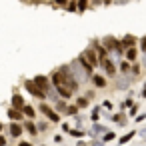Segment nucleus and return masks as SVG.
I'll return each mask as SVG.
<instances>
[{
  "instance_id": "obj_15",
  "label": "nucleus",
  "mask_w": 146,
  "mask_h": 146,
  "mask_svg": "<svg viewBox=\"0 0 146 146\" xmlns=\"http://www.w3.org/2000/svg\"><path fill=\"white\" fill-rule=\"evenodd\" d=\"M130 68H132V62H130V60L124 58V60L118 62V70H120L122 74H130Z\"/></svg>"
},
{
  "instance_id": "obj_17",
  "label": "nucleus",
  "mask_w": 146,
  "mask_h": 146,
  "mask_svg": "<svg viewBox=\"0 0 146 146\" xmlns=\"http://www.w3.org/2000/svg\"><path fill=\"white\" fill-rule=\"evenodd\" d=\"M54 108H56V112L64 114V112H66V108H68V104H66V100H64V98H60V100H56V102H54Z\"/></svg>"
},
{
  "instance_id": "obj_3",
  "label": "nucleus",
  "mask_w": 146,
  "mask_h": 146,
  "mask_svg": "<svg viewBox=\"0 0 146 146\" xmlns=\"http://www.w3.org/2000/svg\"><path fill=\"white\" fill-rule=\"evenodd\" d=\"M38 112H42L44 114V118H48L50 122H60V112H56V108H52V106H48L44 100L40 102V106H38Z\"/></svg>"
},
{
  "instance_id": "obj_31",
  "label": "nucleus",
  "mask_w": 146,
  "mask_h": 146,
  "mask_svg": "<svg viewBox=\"0 0 146 146\" xmlns=\"http://www.w3.org/2000/svg\"><path fill=\"white\" fill-rule=\"evenodd\" d=\"M128 114L136 118V114H138V104H132V106H130V112H128Z\"/></svg>"
},
{
  "instance_id": "obj_46",
  "label": "nucleus",
  "mask_w": 146,
  "mask_h": 146,
  "mask_svg": "<svg viewBox=\"0 0 146 146\" xmlns=\"http://www.w3.org/2000/svg\"><path fill=\"white\" fill-rule=\"evenodd\" d=\"M40 146H46V144H40Z\"/></svg>"
},
{
  "instance_id": "obj_12",
  "label": "nucleus",
  "mask_w": 146,
  "mask_h": 146,
  "mask_svg": "<svg viewBox=\"0 0 146 146\" xmlns=\"http://www.w3.org/2000/svg\"><path fill=\"white\" fill-rule=\"evenodd\" d=\"M106 130H108V128H106V126H104V124H98V122H94V124H92V128H90V132H88V134H90V136H102V134H104V132H106Z\"/></svg>"
},
{
  "instance_id": "obj_45",
  "label": "nucleus",
  "mask_w": 146,
  "mask_h": 146,
  "mask_svg": "<svg viewBox=\"0 0 146 146\" xmlns=\"http://www.w3.org/2000/svg\"><path fill=\"white\" fill-rule=\"evenodd\" d=\"M142 142H146V136H142Z\"/></svg>"
},
{
  "instance_id": "obj_36",
  "label": "nucleus",
  "mask_w": 146,
  "mask_h": 146,
  "mask_svg": "<svg viewBox=\"0 0 146 146\" xmlns=\"http://www.w3.org/2000/svg\"><path fill=\"white\" fill-rule=\"evenodd\" d=\"M142 68H144V70H146V52H144V54H142Z\"/></svg>"
},
{
  "instance_id": "obj_25",
  "label": "nucleus",
  "mask_w": 146,
  "mask_h": 146,
  "mask_svg": "<svg viewBox=\"0 0 146 146\" xmlns=\"http://www.w3.org/2000/svg\"><path fill=\"white\" fill-rule=\"evenodd\" d=\"M66 10L68 12H78V2L76 0H70V2L66 4Z\"/></svg>"
},
{
  "instance_id": "obj_39",
  "label": "nucleus",
  "mask_w": 146,
  "mask_h": 146,
  "mask_svg": "<svg viewBox=\"0 0 146 146\" xmlns=\"http://www.w3.org/2000/svg\"><path fill=\"white\" fill-rule=\"evenodd\" d=\"M140 96H142V98H146V84L142 86V92H140Z\"/></svg>"
},
{
  "instance_id": "obj_14",
  "label": "nucleus",
  "mask_w": 146,
  "mask_h": 146,
  "mask_svg": "<svg viewBox=\"0 0 146 146\" xmlns=\"http://www.w3.org/2000/svg\"><path fill=\"white\" fill-rule=\"evenodd\" d=\"M120 42H122V46H124V48H130V46H136V44H138V40H136L132 34H126Z\"/></svg>"
},
{
  "instance_id": "obj_6",
  "label": "nucleus",
  "mask_w": 146,
  "mask_h": 146,
  "mask_svg": "<svg viewBox=\"0 0 146 146\" xmlns=\"http://www.w3.org/2000/svg\"><path fill=\"white\" fill-rule=\"evenodd\" d=\"M32 80H34V82H36V84H38V86H40L44 92H46V90L52 86V82H50V76H44V74H36Z\"/></svg>"
},
{
  "instance_id": "obj_1",
  "label": "nucleus",
  "mask_w": 146,
  "mask_h": 146,
  "mask_svg": "<svg viewBox=\"0 0 146 146\" xmlns=\"http://www.w3.org/2000/svg\"><path fill=\"white\" fill-rule=\"evenodd\" d=\"M70 68H72V74L76 76V80H78L80 84H84V82H88V80L92 78V74H90L80 62H78V58H76L74 62H70Z\"/></svg>"
},
{
  "instance_id": "obj_13",
  "label": "nucleus",
  "mask_w": 146,
  "mask_h": 146,
  "mask_svg": "<svg viewBox=\"0 0 146 146\" xmlns=\"http://www.w3.org/2000/svg\"><path fill=\"white\" fill-rule=\"evenodd\" d=\"M124 58L130 60V62H136V58H138V46H130V48H126Z\"/></svg>"
},
{
  "instance_id": "obj_18",
  "label": "nucleus",
  "mask_w": 146,
  "mask_h": 146,
  "mask_svg": "<svg viewBox=\"0 0 146 146\" xmlns=\"http://www.w3.org/2000/svg\"><path fill=\"white\" fill-rule=\"evenodd\" d=\"M22 112H24V116H26V118H30V120H32V118L36 116V110H34V108H32L30 104H24V108H22Z\"/></svg>"
},
{
  "instance_id": "obj_42",
  "label": "nucleus",
  "mask_w": 146,
  "mask_h": 146,
  "mask_svg": "<svg viewBox=\"0 0 146 146\" xmlns=\"http://www.w3.org/2000/svg\"><path fill=\"white\" fill-rule=\"evenodd\" d=\"M140 136H146V126H144V128H140Z\"/></svg>"
},
{
  "instance_id": "obj_8",
  "label": "nucleus",
  "mask_w": 146,
  "mask_h": 146,
  "mask_svg": "<svg viewBox=\"0 0 146 146\" xmlns=\"http://www.w3.org/2000/svg\"><path fill=\"white\" fill-rule=\"evenodd\" d=\"M8 130H10V136L12 138H20L22 136V132H24V126L20 124V122H10V126H8Z\"/></svg>"
},
{
  "instance_id": "obj_27",
  "label": "nucleus",
  "mask_w": 146,
  "mask_h": 146,
  "mask_svg": "<svg viewBox=\"0 0 146 146\" xmlns=\"http://www.w3.org/2000/svg\"><path fill=\"white\" fill-rule=\"evenodd\" d=\"M132 104H134V102H132V98H130V96H128V98H126V100H124V102H122V104H120V110H122V112H124V110H126V108H130V106H132Z\"/></svg>"
},
{
  "instance_id": "obj_5",
  "label": "nucleus",
  "mask_w": 146,
  "mask_h": 146,
  "mask_svg": "<svg viewBox=\"0 0 146 146\" xmlns=\"http://www.w3.org/2000/svg\"><path fill=\"white\" fill-rule=\"evenodd\" d=\"M100 66L104 68L106 76H110V78H114V76H116V72H118V68H116V64H114V60H112L110 56L102 58V60H100Z\"/></svg>"
},
{
  "instance_id": "obj_30",
  "label": "nucleus",
  "mask_w": 146,
  "mask_h": 146,
  "mask_svg": "<svg viewBox=\"0 0 146 146\" xmlns=\"http://www.w3.org/2000/svg\"><path fill=\"white\" fill-rule=\"evenodd\" d=\"M52 2H54L56 6H60V8H66V4L70 2V0H52Z\"/></svg>"
},
{
  "instance_id": "obj_19",
  "label": "nucleus",
  "mask_w": 146,
  "mask_h": 146,
  "mask_svg": "<svg viewBox=\"0 0 146 146\" xmlns=\"http://www.w3.org/2000/svg\"><path fill=\"white\" fill-rule=\"evenodd\" d=\"M134 134H136V132H134V130H130L128 134H124V136H120V138H118V144H122V146H124V144H128V142H130V140L134 138Z\"/></svg>"
},
{
  "instance_id": "obj_34",
  "label": "nucleus",
  "mask_w": 146,
  "mask_h": 146,
  "mask_svg": "<svg viewBox=\"0 0 146 146\" xmlns=\"http://www.w3.org/2000/svg\"><path fill=\"white\" fill-rule=\"evenodd\" d=\"M146 120V112L144 114H136V122H144Z\"/></svg>"
},
{
  "instance_id": "obj_2",
  "label": "nucleus",
  "mask_w": 146,
  "mask_h": 146,
  "mask_svg": "<svg viewBox=\"0 0 146 146\" xmlns=\"http://www.w3.org/2000/svg\"><path fill=\"white\" fill-rule=\"evenodd\" d=\"M24 88H26V92L30 94V96H34V98H38V100H46L48 96H46V92L34 82V80H24Z\"/></svg>"
},
{
  "instance_id": "obj_47",
  "label": "nucleus",
  "mask_w": 146,
  "mask_h": 146,
  "mask_svg": "<svg viewBox=\"0 0 146 146\" xmlns=\"http://www.w3.org/2000/svg\"><path fill=\"white\" fill-rule=\"evenodd\" d=\"M116 146H122V144H116Z\"/></svg>"
},
{
  "instance_id": "obj_26",
  "label": "nucleus",
  "mask_w": 146,
  "mask_h": 146,
  "mask_svg": "<svg viewBox=\"0 0 146 146\" xmlns=\"http://www.w3.org/2000/svg\"><path fill=\"white\" fill-rule=\"evenodd\" d=\"M48 128H50V120H48V118L42 120V122H38V130H40V132H46Z\"/></svg>"
},
{
  "instance_id": "obj_16",
  "label": "nucleus",
  "mask_w": 146,
  "mask_h": 146,
  "mask_svg": "<svg viewBox=\"0 0 146 146\" xmlns=\"http://www.w3.org/2000/svg\"><path fill=\"white\" fill-rule=\"evenodd\" d=\"M24 104H26V102H24V98H22L20 94H14V96H12V106H14V108H20V110H22Z\"/></svg>"
},
{
  "instance_id": "obj_24",
  "label": "nucleus",
  "mask_w": 146,
  "mask_h": 146,
  "mask_svg": "<svg viewBox=\"0 0 146 146\" xmlns=\"http://www.w3.org/2000/svg\"><path fill=\"white\" fill-rule=\"evenodd\" d=\"M88 102H90V98H86V96H80V98H76V104H78V108H86V106H88Z\"/></svg>"
},
{
  "instance_id": "obj_49",
  "label": "nucleus",
  "mask_w": 146,
  "mask_h": 146,
  "mask_svg": "<svg viewBox=\"0 0 146 146\" xmlns=\"http://www.w3.org/2000/svg\"><path fill=\"white\" fill-rule=\"evenodd\" d=\"M6 146H8V144H6Z\"/></svg>"
},
{
  "instance_id": "obj_41",
  "label": "nucleus",
  "mask_w": 146,
  "mask_h": 146,
  "mask_svg": "<svg viewBox=\"0 0 146 146\" xmlns=\"http://www.w3.org/2000/svg\"><path fill=\"white\" fill-rule=\"evenodd\" d=\"M16 146H32V144H30V142H18Z\"/></svg>"
},
{
  "instance_id": "obj_33",
  "label": "nucleus",
  "mask_w": 146,
  "mask_h": 146,
  "mask_svg": "<svg viewBox=\"0 0 146 146\" xmlns=\"http://www.w3.org/2000/svg\"><path fill=\"white\" fill-rule=\"evenodd\" d=\"M90 146H104V140H98V138H94V140L90 142Z\"/></svg>"
},
{
  "instance_id": "obj_21",
  "label": "nucleus",
  "mask_w": 146,
  "mask_h": 146,
  "mask_svg": "<svg viewBox=\"0 0 146 146\" xmlns=\"http://www.w3.org/2000/svg\"><path fill=\"white\" fill-rule=\"evenodd\" d=\"M140 72H142V66H140V64H136V62H132V68H130V76L134 78V76H138Z\"/></svg>"
},
{
  "instance_id": "obj_4",
  "label": "nucleus",
  "mask_w": 146,
  "mask_h": 146,
  "mask_svg": "<svg viewBox=\"0 0 146 146\" xmlns=\"http://www.w3.org/2000/svg\"><path fill=\"white\" fill-rule=\"evenodd\" d=\"M78 56H82V58H84L90 66H94V68H96V66H100V58H98V54H96V50H94L92 46H90V48H84Z\"/></svg>"
},
{
  "instance_id": "obj_10",
  "label": "nucleus",
  "mask_w": 146,
  "mask_h": 146,
  "mask_svg": "<svg viewBox=\"0 0 146 146\" xmlns=\"http://www.w3.org/2000/svg\"><path fill=\"white\" fill-rule=\"evenodd\" d=\"M92 84H94V88H106V76H102V74H92Z\"/></svg>"
},
{
  "instance_id": "obj_11",
  "label": "nucleus",
  "mask_w": 146,
  "mask_h": 146,
  "mask_svg": "<svg viewBox=\"0 0 146 146\" xmlns=\"http://www.w3.org/2000/svg\"><path fill=\"white\" fill-rule=\"evenodd\" d=\"M130 82H132V76H130V74H122V78L116 82V88H118V90H126V88L130 86Z\"/></svg>"
},
{
  "instance_id": "obj_44",
  "label": "nucleus",
  "mask_w": 146,
  "mask_h": 146,
  "mask_svg": "<svg viewBox=\"0 0 146 146\" xmlns=\"http://www.w3.org/2000/svg\"><path fill=\"white\" fill-rule=\"evenodd\" d=\"M2 128H4V124H2V122H0V132H2Z\"/></svg>"
},
{
  "instance_id": "obj_37",
  "label": "nucleus",
  "mask_w": 146,
  "mask_h": 146,
  "mask_svg": "<svg viewBox=\"0 0 146 146\" xmlns=\"http://www.w3.org/2000/svg\"><path fill=\"white\" fill-rule=\"evenodd\" d=\"M0 146H6V138H4L2 134H0Z\"/></svg>"
},
{
  "instance_id": "obj_20",
  "label": "nucleus",
  "mask_w": 146,
  "mask_h": 146,
  "mask_svg": "<svg viewBox=\"0 0 146 146\" xmlns=\"http://www.w3.org/2000/svg\"><path fill=\"white\" fill-rule=\"evenodd\" d=\"M100 112H102V106H94V108H92V114H90L92 122H98V118H100Z\"/></svg>"
},
{
  "instance_id": "obj_43",
  "label": "nucleus",
  "mask_w": 146,
  "mask_h": 146,
  "mask_svg": "<svg viewBox=\"0 0 146 146\" xmlns=\"http://www.w3.org/2000/svg\"><path fill=\"white\" fill-rule=\"evenodd\" d=\"M112 2H114V0H102V4H106V6H108V4H112Z\"/></svg>"
},
{
  "instance_id": "obj_29",
  "label": "nucleus",
  "mask_w": 146,
  "mask_h": 146,
  "mask_svg": "<svg viewBox=\"0 0 146 146\" xmlns=\"http://www.w3.org/2000/svg\"><path fill=\"white\" fill-rule=\"evenodd\" d=\"M138 44H140V52L144 54V52H146V36H142V38L138 40Z\"/></svg>"
},
{
  "instance_id": "obj_7",
  "label": "nucleus",
  "mask_w": 146,
  "mask_h": 146,
  "mask_svg": "<svg viewBox=\"0 0 146 146\" xmlns=\"http://www.w3.org/2000/svg\"><path fill=\"white\" fill-rule=\"evenodd\" d=\"M6 114H8V118H10V120H14V122H24V118H26V116H24V112H22L20 108H14V106H10Z\"/></svg>"
},
{
  "instance_id": "obj_32",
  "label": "nucleus",
  "mask_w": 146,
  "mask_h": 146,
  "mask_svg": "<svg viewBox=\"0 0 146 146\" xmlns=\"http://www.w3.org/2000/svg\"><path fill=\"white\" fill-rule=\"evenodd\" d=\"M102 108H106V110H112L114 106H112V102H110V100H104V102H102Z\"/></svg>"
},
{
  "instance_id": "obj_35",
  "label": "nucleus",
  "mask_w": 146,
  "mask_h": 146,
  "mask_svg": "<svg viewBox=\"0 0 146 146\" xmlns=\"http://www.w3.org/2000/svg\"><path fill=\"white\" fill-rule=\"evenodd\" d=\"M54 142H58V144H62V136H60V134H56V136H54Z\"/></svg>"
},
{
  "instance_id": "obj_38",
  "label": "nucleus",
  "mask_w": 146,
  "mask_h": 146,
  "mask_svg": "<svg viewBox=\"0 0 146 146\" xmlns=\"http://www.w3.org/2000/svg\"><path fill=\"white\" fill-rule=\"evenodd\" d=\"M84 96H86V98H90V100H92V98H94V92H92V90H90V92H86V94H84Z\"/></svg>"
},
{
  "instance_id": "obj_48",
  "label": "nucleus",
  "mask_w": 146,
  "mask_h": 146,
  "mask_svg": "<svg viewBox=\"0 0 146 146\" xmlns=\"http://www.w3.org/2000/svg\"><path fill=\"white\" fill-rule=\"evenodd\" d=\"M60 146H64V144H60Z\"/></svg>"
},
{
  "instance_id": "obj_22",
  "label": "nucleus",
  "mask_w": 146,
  "mask_h": 146,
  "mask_svg": "<svg viewBox=\"0 0 146 146\" xmlns=\"http://www.w3.org/2000/svg\"><path fill=\"white\" fill-rule=\"evenodd\" d=\"M78 110H80V108H78V104H72V106H68V108H66V112H64V114H66V116H76V114H78Z\"/></svg>"
},
{
  "instance_id": "obj_40",
  "label": "nucleus",
  "mask_w": 146,
  "mask_h": 146,
  "mask_svg": "<svg viewBox=\"0 0 146 146\" xmlns=\"http://www.w3.org/2000/svg\"><path fill=\"white\" fill-rule=\"evenodd\" d=\"M76 146H88V144H86L84 140H78V142H76Z\"/></svg>"
},
{
  "instance_id": "obj_23",
  "label": "nucleus",
  "mask_w": 146,
  "mask_h": 146,
  "mask_svg": "<svg viewBox=\"0 0 146 146\" xmlns=\"http://www.w3.org/2000/svg\"><path fill=\"white\" fill-rule=\"evenodd\" d=\"M102 140H104V142H112V140H116V134H114L112 130H106V132L102 134Z\"/></svg>"
},
{
  "instance_id": "obj_9",
  "label": "nucleus",
  "mask_w": 146,
  "mask_h": 146,
  "mask_svg": "<svg viewBox=\"0 0 146 146\" xmlns=\"http://www.w3.org/2000/svg\"><path fill=\"white\" fill-rule=\"evenodd\" d=\"M22 126H24V130H26L30 136H36V134L40 132V130H38V124H36V122H32L30 118H26V120L22 122Z\"/></svg>"
},
{
  "instance_id": "obj_28",
  "label": "nucleus",
  "mask_w": 146,
  "mask_h": 146,
  "mask_svg": "<svg viewBox=\"0 0 146 146\" xmlns=\"http://www.w3.org/2000/svg\"><path fill=\"white\" fill-rule=\"evenodd\" d=\"M70 136H74V138H82L84 136V132L82 130H78V128H70V132H68Z\"/></svg>"
}]
</instances>
